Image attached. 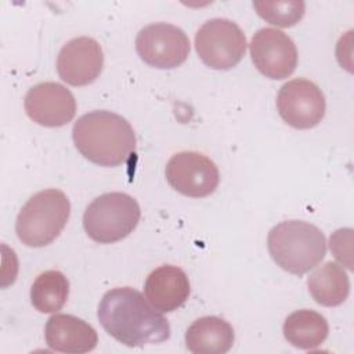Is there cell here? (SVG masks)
<instances>
[{
  "instance_id": "obj_1",
  "label": "cell",
  "mask_w": 354,
  "mask_h": 354,
  "mask_svg": "<svg viewBox=\"0 0 354 354\" xmlns=\"http://www.w3.org/2000/svg\"><path fill=\"white\" fill-rule=\"evenodd\" d=\"M97 315L105 332L127 347L156 344L170 337L167 319L130 286L105 292Z\"/></svg>"
},
{
  "instance_id": "obj_2",
  "label": "cell",
  "mask_w": 354,
  "mask_h": 354,
  "mask_svg": "<svg viewBox=\"0 0 354 354\" xmlns=\"http://www.w3.org/2000/svg\"><path fill=\"white\" fill-rule=\"evenodd\" d=\"M77 151L90 162L116 167L136 155V134L130 123L111 111H93L80 116L72 129Z\"/></svg>"
},
{
  "instance_id": "obj_3",
  "label": "cell",
  "mask_w": 354,
  "mask_h": 354,
  "mask_svg": "<svg viewBox=\"0 0 354 354\" xmlns=\"http://www.w3.org/2000/svg\"><path fill=\"white\" fill-rule=\"evenodd\" d=\"M267 245L277 266L299 277L318 266L326 254L322 231L300 220H288L272 227Z\"/></svg>"
},
{
  "instance_id": "obj_4",
  "label": "cell",
  "mask_w": 354,
  "mask_h": 354,
  "mask_svg": "<svg viewBox=\"0 0 354 354\" xmlns=\"http://www.w3.org/2000/svg\"><path fill=\"white\" fill-rule=\"evenodd\" d=\"M69 214L71 203L61 189L39 191L28 199L18 213L15 223L17 236L30 248L47 246L61 234Z\"/></svg>"
},
{
  "instance_id": "obj_5",
  "label": "cell",
  "mask_w": 354,
  "mask_h": 354,
  "mask_svg": "<svg viewBox=\"0 0 354 354\" xmlns=\"http://www.w3.org/2000/svg\"><path fill=\"white\" fill-rule=\"evenodd\" d=\"M141 217L138 202L124 192L97 196L84 210L83 228L97 243H113L126 238Z\"/></svg>"
},
{
  "instance_id": "obj_6",
  "label": "cell",
  "mask_w": 354,
  "mask_h": 354,
  "mask_svg": "<svg viewBox=\"0 0 354 354\" xmlns=\"http://www.w3.org/2000/svg\"><path fill=\"white\" fill-rule=\"evenodd\" d=\"M195 48L205 65L228 71L236 66L246 51V37L231 19L212 18L195 35Z\"/></svg>"
},
{
  "instance_id": "obj_7",
  "label": "cell",
  "mask_w": 354,
  "mask_h": 354,
  "mask_svg": "<svg viewBox=\"0 0 354 354\" xmlns=\"http://www.w3.org/2000/svg\"><path fill=\"white\" fill-rule=\"evenodd\" d=\"M140 58L158 69H173L185 62L189 54V39L171 24L156 22L144 26L136 37Z\"/></svg>"
},
{
  "instance_id": "obj_8",
  "label": "cell",
  "mask_w": 354,
  "mask_h": 354,
  "mask_svg": "<svg viewBox=\"0 0 354 354\" xmlns=\"http://www.w3.org/2000/svg\"><path fill=\"white\" fill-rule=\"evenodd\" d=\"M165 174L171 188L189 198H205L213 194L220 181L214 162L195 151L173 155L166 165Z\"/></svg>"
},
{
  "instance_id": "obj_9",
  "label": "cell",
  "mask_w": 354,
  "mask_h": 354,
  "mask_svg": "<svg viewBox=\"0 0 354 354\" xmlns=\"http://www.w3.org/2000/svg\"><path fill=\"white\" fill-rule=\"evenodd\" d=\"M277 108L279 116L295 129H311L317 126L326 109L321 88L308 79L286 82L278 91Z\"/></svg>"
},
{
  "instance_id": "obj_10",
  "label": "cell",
  "mask_w": 354,
  "mask_h": 354,
  "mask_svg": "<svg viewBox=\"0 0 354 354\" xmlns=\"http://www.w3.org/2000/svg\"><path fill=\"white\" fill-rule=\"evenodd\" d=\"M250 55L257 71L274 80L290 76L297 66L296 44L275 28H261L253 35Z\"/></svg>"
},
{
  "instance_id": "obj_11",
  "label": "cell",
  "mask_w": 354,
  "mask_h": 354,
  "mask_svg": "<svg viewBox=\"0 0 354 354\" xmlns=\"http://www.w3.org/2000/svg\"><path fill=\"white\" fill-rule=\"evenodd\" d=\"M26 115L40 126L61 127L76 113V100L69 88L55 82L30 87L24 101Z\"/></svg>"
},
{
  "instance_id": "obj_12",
  "label": "cell",
  "mask_w": 354,
  "mask_h": 354,
  "mask_svg": "<svg viewBox=\"0 0 354 354\" xmlns=\"http://www.w3.org/2000/svg\"><path fill=\"white\" fill-rule=\"evenodd\" d=\"M104 53L100 43L88 36L69 40L57 57V72L71 86H87L101 73Z\"/></svg>"
},
{
  "instance_id": "obj_13",
  "label": "cell",
  "mask_w": 354,
  "mask_h": 354,
  "mask_svg": "<svg viewBox=\"0 0 354 354\" xmlns=\"http://www.w3.org/2000/svg\"><path fill=\"white\" fill-rule=\"evenodd\" d=\"M44 339L51 350L66 354L88 353L98 343L95 329L71 314L51 315L44 326Z\"/></svg>"
},
{
  "instance_id": "obj_14",
  "label": "cell",
  "mask_w": 354,
  "mask_h": 354,
  "mask_svg": "<svg viewBox=\"0 0 354 354\" xmlns=\"http://www.w3.org/2000/svg\"><path fill=\"white\" fill-rule=\"evenodd\" d=\"M189 279L176 266H160L155 268L144 283L148 301L160 313H171L181 307L189 296Z\"/></svg>"
},
{
  "instance_id": "obj_15",
  "label": "cell",
  "mask_w": 354,
  "mask_h": 354,
  "mask_svg": "<svg viewBox=\"0 0 354 354\" xmlns=\"http://www.w3.org/2000/svg\"><path fill=\"white\" fill-rule=\"evenodd\" d=\"M234 340L232 326L214 315L198 318L185 332L187 348L194 354H224L232 347Z\"/></svg>"
},
{
  "instance_id": "obj_16",
  "label": "cell",
  "mask_w": 354,
  "mask_h": 354,
  "mask_svg": "<svg viewBox=\"0 0 354 354\" xmlns=\"http://www.w3.org/2000/svg\"><path fill=\"white\" fill-rule=\"evenodd\" d=\"M283 336L296 348L313 350L328 337L329 325L324 315L314 310H297L286 317L282 328Z\"/></svg>"
},
{
  "instance_id": "obj_17",
  "label": "cell",
  "mask_w": 354,
  "mask_h": 354,
  "mask_svg": "<svg viewBox=\"0 0 354 354\" xmlns=\"http://www.w3.org/2000/svg\"><path fill=\"white\" fill-rule=\"evenodd\" d=\"M311 297L321 306L335 307L342 304L350 293V281L342 266L326 261L307 279Z\"/></svg>"
},
{
  "instance_id": "obj_18",
  "label": "cell",
  "mask_w": 354,
  "mask_h": 354,
  "mask_svg": "<svg viewBox=\"0 0 354 354\" xmlns=\"http://www.w3.org/2000/svg\"><path fill=\"white\" fill-rule=\"evenodd\" d=\"M69 295V281L58 270L41 272L30 288L32 306L44 314H51L64 307Z\"/></svg>"
},
{
  "instance_id": "obj_19",
  "label": "cell",
  "mask_w": 354,
  "mask_h": 354,
  "mask_svg": "<svg viewBox=\"0 0 354 354\" xmlns=\"http://www.w3.org/2000/svg\"><path fill=\"white\" fill-rule=\"evenodd\" d=\"M253 7L259 17L268 24L289 28L296 25L304 15L306 4L300 0L288 1H253Z\"/></svg>"
}]
</instances>
